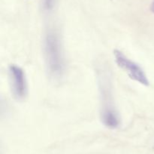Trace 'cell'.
Segmentation results:
<instances>
[{"instance_id":"cell-1","label":"cell","mask_w":154,"mask_h":154,"mask_svg":"<svg viewBox=\"0 0 154 154\" xmlns=\"http://www.w3.org/2000/svg\"><path fill=\"white\" fill-rule=\"evenodd\" d=\"M45 52L47 66L53 77H60L64 69L61 45L57 33L48 32L45 40Z\"/></svg>"},{"instance_id":"cell-2","label":"cell","mask_w":154,"mask_h":154,"mask_svg":"<svg viewBox=\"0 0 154 154\" xmlns=\"http://www.w3.org/2000/svg\"><path fill=\"white\" fill-rule=\"evenodd\" d=\"M114 56L117 66L124 70L131 79L143 85L148 86L150 85L147 75L139 65L128 58L122 51L117 49L114 51Z\"/></svg>"},{"instance_id":"cell-3","label":"cell","mask_w":154,"mask_h":154,"mask_svg":"<svg viewBox=\"0 0 154 154\" xmlns=\"http://www.w3.org/2000/svg\"><path fill=\"white\" fill-rule=\"evenodd\" d=\"M11 90L13 95L17 100H22L27 94V85L25 74L20 66L12 64L9 66Z\"/></svg>"},{"instance_id":"cell-4","label":"cell","mask_w":154,"mask_h":154,"mask_svg":"<svg viewBox=\"0 0 154 154\" xmlns=\"http://www.w3.org/2000/svg\"><path fill=\"white\" fill-rule=\"evenodd\" d=\"M101 119L106 127L110 128H116L120 125V121L118 114L113 106L105 105L102 107L101 113Z\"/></svg>"},{"instance_id":"cell-5","label":"cell","mask_w":154,"mask_h":154,"mask_svg":"<svg viewBox=\"0 0 154 154\" xmlns=\"http://www.w3.org/2000/svg\"><path fill=\"white\" fill-rule=\"evenodd\" d=\"M54 0H45V6L47 9H51L53 6Z\"/></svg>"},{"instance_id":"cell-6","label":"cell","mask_w":154,"mask_h":154,"mask_svg":"<svg viewBox=\"0 0 154 154\" xmlns=\"http://www.w3.org/2000/svg\"><path fill=\"white\" fill-rule=\"evenodd\" d=\"M150 10H151L152 12H153V13H154V0L153 2V3H152V5H151V7H150Z\"/></svg>"}]
</instances>
